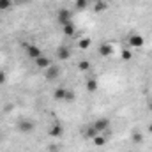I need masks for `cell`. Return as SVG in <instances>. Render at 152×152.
<instances>
[{
  "mask_svg": "<svg viewBox=\"0 0 152 152\" xmlns=\"http://www.w3.org/2000/svg\"><path fill=\"white\" fill-rule=\"evenodd\" d=\"M16 127H18L20 133H23V134H30V133L36 129V124H34L30 118H20L18 124H16Z\"/></svg>",
  "mask_w": 152,
  "mask_h": 152,
  "instance_id": "obj_1",
  "label": "cell"
},
{
  "mask_svg": "<svg viewBox=\"0 0 152 152\" xmlns=\"http://www.w3.org/2000/svg\"><path fill=\"white\" fill-rule=\"evenodd\" d=\"M60 75H62V69L57 64H51L48 69H44V80L46 81H55V80H58Z\"/></svg>",
  "mask_w": 152,
  "mask_h": 152,
  "instance_id": "obj_2",
  "label": "cell"
},
{
  "mask_svg": "<svg viewBox=\"0 0 152 152\" xmlns=\"http://www.w3.org/2000/svg\"><path fill=\"white\" fill-rule=\"evenodd\" d=\"M92 126H94L101 134H104V133H108V129H110V118H108V117H101V118H97Z\"/></svg>",
  "mask_w": 152,
  "mask_h": 152,
  "instance_id": "obj_3",
  "label": "cell"
},
{
  "mask_svg": "<svg viewBox=\"0 0 152 152\" xmlns=\"http://www.w3.org/2000/svg\"><path fill=\"white\" fill-rule=\"evenodd\" d=\"M57 20H58V23L60 25H67V23H71V11L69 9H60L58 11V14H57Z\"/></svg>",
  "mask_w": 152,
  "mask_h": 152,
  "instance_id": "obj_4",
  "label": "cell"
},
{
  "mask_svg": "<svg viewBox=\"0 0 152 152\" xmlns=\"http://www.w3.org/2000/svg\"><path fill=\"white\" fill-rule=\"evenodd\" d=\"M57 58L58 60H69L71 58V50H69V46H58L57 48Z\"/></svg>",
  "mask_w": 152,
  "mask_h": 152,
  "instance_id": "obj_5",
  "label": "cell"
},
{
  "mask_svg": "<svg viewBox=\"0 0 152 152\" xmlns=\"http://www.w3.org/2000/svg\"><path fill=\"white\" fill-rule=\"evenodd\" d=\"M145 44V39L142 37L140 34H131L129 36V46L131 48H142Z\"/></svg>",
  "mask_w": 152,
  "mask_h": 152,
  "instance_id": "obj_6",
  "label": "cell"
},
{
  "mask_svg": "<svg viewBox=\"0 0 152 152\" xmlns=\"http://www.w3.org/2000/svg\"><path fill=\"white\" fill-rule=\"evenodd\" d=\"M27 53H28V57L30 58H39L42 53H41V48L39 46H36V44H27Z\"/></svg>",
  "mask_w": 152,
  "mask_h": 152,
  "instance_id": "obj_7",
  "label": "cell"
},
{
  "mask_svg": "<svg viewBox=\"0 0 152 152\" xmlns=\"http://www.w3.org/2000/svg\"><path fill=\"white\" fill-rule=\"evenodd\" d=\"M34 62H36V66H37L39 69H48V67L53 64V62H51L48 57H44V55H41L39 58H36V60H34Z\"/></svg>",
  "mask_w": 152,
  "mask_h": 152,
  "instance_id": "obj_8",
  "label": "cell"
},
{
  "mask_svg": "<svg viewBox=\"0 0 152 152\" xmlns=\"http://www.w3.org/2000/svg\"><path fill=\"white\" fill-rule=\"evenodd\" d=\"M48 134H50V136H53V138H60V136L64 134V127H62L60 124H53V126L50 127Z\"/></svg>",
  "mask_w": 152,
  "mask_h": 152,
  "instance_id": "obj_9",
  "label": "cell"
},
{
  "mask_svg": "<svg viewBox=\"0 0 152 152\" xmlns=\"http://www.w3.org/2000/svg\"><path fill=\"white\" fill-rule=\"evenodd\" d=\"M66 94H67V88H66V87H58V88H55L53 97H55L57 101H66Z\"/></svg>",
  "mask_w": 152,
  "mask_h": 152,
  "instance_id": "obj_10",
  "label": "cell"
},
{
  "mask_svg": "<svg viewBox=\"0 0 152 152\" xmlns=\"http://www.w3.org/2000/svg\"><path fill=\"white\" fill-rule=\"evenodd\" d=\"M62 34L64 36H67V37H73L76 34V28L73 23H67V25H62Z\"/></svg>",
  "mask_w": 152,
  "mask_h": 152,
  "instance_id": "obj_11",
  "label": "cell"
},
{
  "mask_svg": "<svg viewBox=\"0 0 152 152\" xmlns=\"http://www.w3.org/2000/svg\"><path fill=\"white\" fill-rule=\"evenodd\" d=\"M112 53H113L112 44H101V46H99V55H101V57H110Z\"/></svg>",
  "mask_w": 152,
  "mask_h": 152,
  "instance_id": "obj_12",
  "label": "cell"
},
{
  "mask_svg": "<svg viewBox=\"0 0 152 152\" xmlns=\"http://www.w3.org/2000/svg\"><path fill=\"white\" fill-rule=\"evenodd\" d=\"M97 134H101V133H99V131H97L94 126H88V127L85 129V138H90V140H94Z\"/></svg>",
  "mask_w": 152,
  "mask_h": 152,
  "instance_id": "obj_13",
  "label": "cell"
},
{
  "mask_svg": "<svg viewBox=\"0 0 152 152\" xmlns=\"http://www.w3.org/2000/svg\"><path fill=\"white\" fill-rule=\"evenodd\" d=\"M108 9V4L104 2V0H97L96 4H94V11L96 12H103V11H106Z\"/></svg>",
  "mask_w": 152,
  "mask_h": 152,
  "instance_id": "obj_14",
  "label": "cell"
},
{
  "mask_svg": "<svg viewBox=\"0 0 152 152\" xmlns=\"http://www.w3.org/2000/svg\"><path fill=\"white\" fill-rule=\"evenodd\" d=\"M131 142L133 143H142L143 142V133L142 131H133L131 133Z\"/></svg>",
  "mask_w": 152,
  "mask_h": 152,
  "instance_id": "obj_15",
  "label": "cell"
},
{
  "mask_svg": "<svg viewBox=\"0 0 152 152\" xmlns=\"http://www.w3.org/2000/svg\"><path fill=\"white\" fill-rule=\"evenodd\" d=\"M90 67H92V66H90V62H88V60H85V58L78 62V69H80L81 73H87V71H90Z\"/></svg>",
  "mask_w": 152,
  "mask_h": 152,
  "instance_id": "obj_16",
  "label": "cell"
},
{
  "mask_svg": "<svg viewBox=\"0 0 152 152\" xmlns=\"http://www.w3.org/2000/svg\"><path fill=\"white\" fill-rule=\"evenodd\" d=\"M87 90L88 92H97V81H96V78H88L87 80Z\"/></svg>",
  "mask_w": 152,
  "mask_h": 152,
  "instance_id": "obj_17",
  "label": "cell"
},
{
  "mask_svg": "<svg viewBox=\"0 0 152 152\" xmlns=\"http://www.w3.org/2000/svg\"><path fill=\"white\" fill-rule=\"evenodd\" d=\"M90 44H92V41H90L88 37L80 39V41H78V48H80V50H88V48H90Z\"/></svg>",
  "mask_w": 152,
  "mask_h": 152,
  "instance_id": "obj_18",
  "label": "cell"
},
{
  "mask_svg": "<svg viewBox=\"0 0 152 152\" xmlns=\"http://www.w3.org/2000/svg\"><path fill=\"white\" fill-rule=\"evenodd\" d=\"M92 142H94V145H96V147H103V145L106 143V136H104V134H97Z\"/></svg>",
  "mask_w": 152,
  "mask_h": 152,
  "instance_id": "obj_19",
  "label": "cell"
},
{
  "mask_svg": "<svg viewBox=\"0 0 152 152\" xmlns=\"http://www.w3.org/2000/svg\"><path fill=\"white\" fill-rule=\"evenodd\" d=\"M11 5H12V0H0V11H7L11 9Z\"/></svg>",
  "mask_w": 152,
  "mask_h": 152,
  "instance_id": "obj_20",
  "label": "cell"
},
{
  "mask_svg": "<svg viewBox=\"0 0 152 152\" xmlns=\"http://www.w3.org/2000/svg\"><path fill=\"white\" fill-rule=\"evenodd\" d=\"M131 58H133L131 50H127V48H126V50H122V60H126V62H127V60H131Z\"/></svg>",
  "mask_w": 152,
  "mask_h": 152,
  "instance_id": "obj_21",
  "label": "cell"
},
{
  "mask_svg": "<svg viewBox=\"0 0 152 152\" xmlns=\"http://www.w3.org/2000/svg\"><path fill=\"white\" fill-rule=\"evenodd\" d=\"M76 9H80V11H81V9H85V7H87V5H88V0H76Z\"/></svg>",
  "mask_w": 152,
  "mask_h": 152,
  "instance_id": "obj_22",
  "label": "cell"
},
{
  "mask_svg": "<svg viewBox=\"0 0 152 152\" xmlns=\"http://www.w3.org/2000/svg\"><path fill=\"white\" fill-rule=\"evenodd\" d=\"M66 101H67V103L75 101V92H73V90H69V88H67V94H66Z\"/></svg>",
  "mask_w": 152,
  "mask_h": 152,
  "instance_id": "obj_23",
  "label": "cell"
},
{
  "mask_svg": "<svg viewBox=\"0 0 152 152\" xmlns=\"http://www.w3.org/2000/svg\"><path fill=\"white\" fill-rule=\"evenodd\" d=\"M4 83H5V73L0 71V85H4Z\"/></svg>",
  "mask_w": 152,
  "mask_h": 152,
  "instance_id": "obj_24",
  "label": "cell"
},
{
  "mask_svg": "<svg viewBox=\"0 0 152 152\" xmlns=\"http://www.w3.org/2000/svg\"><path fill=\"white\" fill-rule=\"evenodd\" d=\"M48 151H50V152H57V151H58V145H50V147H48Z\"/></svg>",
  "mask_w": 152,
  "mask_h": 152,
  "instance_id": "obj_25",
  "label": "cell"
},
{
  "mask_svg": "<svg viewBox=\"0 0 152 152\" xmlns=\"http://www.w3.org/2000/svg\"><path fill=\"white\" fill-rule=\"evenodd\" d=\"M30 2H32V0H18V4H20V5H25V4H30Z\"/></svg>",
  "mask_w": 152,
  "mask_h": 152,
  "instance_id": "obj_26",
  "label": "cell"
},
{
  "mask_svg": "<svg viewBox=\"0 0 152 152\" xmlns=\"http://www.w3.org/2000/svg\"><path fill=\"white\" fill-rule=\"evenodd\" d=\"M151 108H152V97H151Z\"/></svg>",
  "mask_w": 152,
  "mask_h": 152,
  "instance_id": "obj_27",
  "label": "cell"
}]
</instances>
